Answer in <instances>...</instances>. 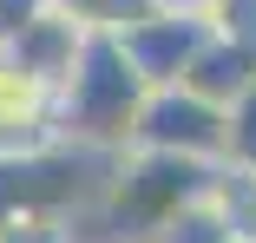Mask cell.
<instances>
[{
  "instance_id": "obj_12",
  "label": "cell",
  "mask_w": 256,
  "mask_h": 243,
  "mask_svg": "<svg viewBox=\"0 0 256 243\" xmlns=\"http://www.w3.org/2000/svg\"><path fill=\"white\" fill-rule=\"evenodd\" d=\"M158 243H236V236H230V230H224L210 210H190V217H178V224H171Z\"/></svg>"
},
{
  "instance_id": "obj_7",
  "label": "cell",
  "mask_w": 256,
  "mask_h": 243,
  "mask_svg": "<svg viewBox=\"0 0 256 243\" xmlns=\"http://www.w3.org/2000/svg\"><path fill=\"white\" fill-rule=\"evenodd\" d=\"M184 86L197 92V99H210V106H224V112H230L243 92L256 86V53H243V46H230L224 33H210V40H204V53L190 60Z\"/></svg>"
},
{
  "instance_id": "obj_14",
  "label": "cell",
  "mask_w": 256,
  "mask_h": 243,
  "mask_svg": "<svg viewBox=\"0 0 256 243\" xmlns=\"http://www.w3.org/2000/svg\"><path fill=\"white\" fill-rule=\"evenodd\" d=\"M7 243H72V230L66 224H14Z\"/></svg>"
},
{
  "instance_id": "obj_6",
  "label": "cell",
  "mask_w": 256,
  "mask_h": 243,
  "mask_svg": "<svg viewBox=\"0 0 256 243\" xmlns=\"http://www.w3.org/2000/svg\"><path fill=\"white\" fill-rule=\"evenodd\" d=\"M86 26L66 14V7H46L33 26H20L7 46H0V53H7L33 86H46V92H53V99H60V86L72 79V66H79V53H86Z\"/></svg>"
},
{
  "instance_id": "obj_9",
  "label": "cell",
  "mask_w": 256,
  "mask_h": 243,
  "mask_svg": "<svg viewBox=\"0 0 256 243\" xmlns=\"http://www.w3.org/2000/svg\"><path fill=\"white\" fill-rule=\"evenodd\" d=\"M53 7H66L86 33H132L138 20L158 14V0H53Z\"/></svg>"
},
{
  "instance_id": "obj_4",
  "label": "cell",
  "mask_w": 256,
  "mask_h": 243,
  "mask_svg": "<svg viewBox=\"0 0 256 243\" xmlns=\"http://www.w3.org/2000/svg\"><path fill=\"white\" fill-rule=\"evenodd\" d=\"M132 152H171V158H197V164H224L230 158V112L197 99L190 86H158L138 112Z\"/></svg>"
},
{
  "instance_id": "obj_1",
  "label": "cell",
  "mask_w": 256,
  "mask_h": 243,
  "mask_svg": "<svg viewBox=\"0 0 256 243\" xmlns=\"http://www.w3.org/2000/svg\"><path fill=\"white\" fill-rule=\"evenodd\" d=\"M151 99L144 72L125 60L118 33H92L86 53L72 66V79L60 86L53 99V125L66 144H86V152H132V132H138V112Z\"/></svg>"
},
{
  "instance_id": "obj_11",
  "label": "cell",
  "mask_w": 256,
  "mask_h": 243,
  "mask_svg": "<svg viewBox=\"0 0 256 243\" xmlns=\"http://www.w3.org/2000/svg\"><path fill=\"white\" fill-rule=\"evenodd\" d=\"M230 46H243V53H256V0H224L217 20H210Z\"/></svg>"
},
{
  "instance_id": "obj_15",
  "label": "cell",
  "mask_w": 256,
  "mask_h": 243,
  "mask_svg": "<svg viewBox=\"0 0 256 243\" xmlns=\"http://www.w3.org/2000/svg\"><path fill=\"white\" fill-rule=\"evenodd\" d=\"M224 0H158V14H190V20H217Z\"/></svg>"
},
{
  "instance_id": "obj_2",
  "label": "cell",
  "mask_w": 256,
  "mask_h": 243,
  "mask_svg": "<svg viewBox=\"0 0 256 243\" xmlns=\"http://www.w3.org/2000/svg\"><path fill=\"white\" fill-rule=\"evenodd\" d=\"M217 164L197 158H171V152H118V171L98 198V224L106 243H158L178 217L204 210Z\"/></svg>"
},
{
  "instance_id": "obj_8",
  "label": "cell",
  "mask_w": 256,
  "mask_h": 243,
  "mask_svg": "<svg viewBox=\"0 0 256 243\" xmlns=\"http://www.w3.org/2000/svg\"><path fill=\"white\" fill-rule=\"evenodd\" d=\"M204 210H210L236 243H256V171L250 164H217L210 171V190H204Z\"/></svg>"
},
{
  "instance_id": "obj_10",
  "label": "cell",
  "mask_w": 256,
  "mask_h": 243,
  "mask_svg": "<svg viewBox=\"0 0 256 243\" xmlns=\"http://www.w3.org/2000/svg\"><path fill=\"white\" fill-rule=\"evenodd\" d=\"M230 164H250L256 171V86L230 106Z\"/></svg>"
},
{
  "instance_id": "obj_3",
  "label": "cell",
  "mask_w": 256,
  "mask_h": 243,
  "mask_svg": "<svg viewBox=\"0 0 256 243\" xmlns=\"http://www.w3.org/2000/svg\"><path fill=\"white\" fill-rule=\"evenodd\" d=\"M118 158L86 152V144H33V152H0V210L14 224H72L79 204H98Z\"/></svg>"
},
{
  "instance_id": "obj_17",
  "label": "cell",
  "mask_w": 256,
  "mask_h": 243,
  "mask_svg": "<svg viewBox=\"0 0 256 243\" xmlns=\"http://www.w3.org/2000/svg\"><path fill=\"white\" fill-rule=\"evenodd\" d=\"M72 243H79V236H72Z\"/></svg>"
},
{
  "instance_id": "obj_16",
  "label": "cell",
  "mask_w": 256,
  "mask_h": 243,
  "mask_svg": "<svg viewBox=\"0 0 256 243\" xmlns=\"http://www.w3.org/2000/svg\"><path fill=\"white\" fill-rule=\"evenodd\" d=\"M7 230H14V217H7V210H0V243H7Z\"/></svg>"
},
{
  "instance_id": "obj_13",
  "label": "cell",
  "mask_w": 256,
  "mask_h": 243,
  "mask_svg": "<svg viewBox=\"0 0 256 243\" xmlns=\"http://www.w3.org/2000/svg\"><path fill=\"white\" fill-rule=\"evenodd\" d=\"M46 7H53V0H0V46H7L20 26H33Z\"/></svg>"
},
{
  "instance_id": "obj_5",
  "label": "cell",
  "mask_w": 256,
  "mask_h": 243,
  "mask_svg": "<svg viewBox=\"0 0 256 243\" xmlns=\"http://www.w3.org/2000/svg\"><path fill=\"white\" fill-rule=\"evenodd\" d=\"M210 33H217L210 20H190V14H151V20H138L132 33H118V46H125V60L144 72V86L158 92V86H184L190 60L204 53V40H210Z\"/></svg>"
}]
</instances>
